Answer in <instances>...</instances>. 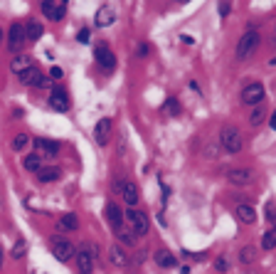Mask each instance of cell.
<instances>
[{"label": "cell", "instance_id": "cell-1", "mask_svg": "<svg viewBox=\"0 0 276 274\" xmlns=\"http://www.w3.org/2000/svg\"><path fill=\"white\" fill-rule=\"evenodd\" d=\"M94 259H96V247L92 242L79 247V252H76V269H79V274H94Z\"/></svg>", "mask_w": 276, "mask_h": 274}, {"label": "cell", "instance_id": "cell-2", "mask_svg": "<svg viewBox=\"0 0 276 274\" xmlns=\"http://www.w3.org/2000/svg\"><path fill=\"white\" fill-rule=\"evenodd\" d=\"M220 143L224 146V151H227V153H239V151H242V146H244L242 134L237 131L234 126H224V129H222V134H220Z\"/></svg>", "mask_w": 276, "mask_h": 274}, {"label": "cell", "instance_id": "cell-3", "mask_svg": "<svg viewBox=\"0 0 276 274\" xmlns=\"http://www.w3.org/2000/svg\"><path fill=\"white\" fill-rule=\"evenodd\" d=\"M257 45H259V35H257L254 30L244 32V35L239 37V42H237V59H247V57L257 50Z\"/></svg>", "mask_w": 276, "mask_h": 274}, {"label": "cell", "instance_id": "cell-4", "mask_svg": "<svg viewBox=\"0 0 276 274\" xmlns=\"http://www.w3.org/2000/svg\"><path fill=\"white\" fill-rule=\"evenodd\" d=\"M18 79H20V84H25V87H47V84H50V79H47V77L39 72L37 67L25 69V72L18 77Z\"/></svg>", "mask_w": 276, "mask_h": 274}, {"label": "cell", "instance_id": "cell-5", "mask_svg": "<svg viewBox=\"0 0 276 274\" xmlns=\"http://www.w3.org/2000/svg\"><path fill=\"white\" fill-rule=\"evenodd\" d=\"M27 42V35H25V27L20 22H13L10 25V37H8V50L13 55H18L22 50V45Z\"/></svg>", "mask_w": 276, "mask_h": 274}, {"label": "cell", "instance_id": "cell-6", "mask_svg": "<svg viewBox=\"0 0 276 274\" xmlns=\"http://www.w3.org/2000/svg\"><path fill=\"white\" fill-rule=\"evenodd\" d=\"M126 220L131 222L133 235H138V237H146V235H148V217H146V213H141V210H129V213H126Z\"/></svg>", "mask_w": 276, "mask_h": 274}, {"label": "cell", "instance_id": "cell-7", "mask_svg": "<svg viewBox=\"0 0 276 274\" xmlns=\"http://www.w3.org/2000/svg\"><path fill=\"white\" fill-rule=\"evenodd\" d=\"M261 99H264V87H261L259 82H254V84H249V87L242 89V101H244V104H249V106H259Z\"/></svg>", "mask_w": 276, "mask_h": 274}, {"label": "cell", "instance_id": "cell-8", "mask_svg": "<svg viewBox=\"0 0 276 274\" xmlns=\"http://www.w3.org/2000/svg\"><path fill=\"white\" fill-rule=\"evenodd\" d=\"M111 131H113V121H111V119L96 121V126H94V141H96L99 146H106L109 138H111Z\"/></svg>", "mask_w": 276, "mask_h": 274}, {"label": "cell", "instance_id": "cell-9", "mask_svg": "<svg viewBox=\"0 0 276 274\" xmlns=\"http://www.w3.org/2000/svg\"><path fill=\"white\" fill-rule=\"evenodd\" d=\"M52 254H55V259H59V262H69L72 254H76V250H74V245L67 242V240H55V242H52Z\"/></svg>", "mask_w": 276, "mask_h": 274}, {"label": "cell", "instance_id": "cell-10", "mask_svg": "<svg viewBox=\"0 0 276 274\" xmlns=\"http://www.w3.org/2000/svg\"><path fill=\"white\" fill-rule=\"evenodd\" d=\"M96 64H99L104 72H113L116 57H113V52H111L106 45H99V47H96Z\"/></svg>", "mask_w": 276, "mask_h": 274}, {"label": "cell", "instance_id": "cell-11", "mask_svg": "<svg viewBox=\"0 0 276 274\" xmlns=\"http://www.w3.org/2000/svg\"><path fill=\"white\" fill-rule=\"evenodd\" d=\"M35 146H37V156H42V158H55V156H59V143H57V141L37 138Z\"/></svg>", "mask_w": 276, "mask_h": 274}, {"label": "cell", "instance_id": "cell-12", "mask_svg": "<svg viewBox=\"0 0 276 274\" xmlns=\"http://www.w3.org/2000/svg\"><path fill=\"white\" fill-rule=\"evenodd\" d=\"M50 106L52 109H57V111H69V106H72V101H69V94L64 92V89H52L50 92Z\"/></svg>", "mask_w": 276, "mask_h": 274}, {"label": "cell", "instance_id": "cell-13", "mask_svg": "<svg viewBox=\"0 0 276 274\" xmlns=\"http://www.w3.org/2000/svg\"><path fill=\"white\" fill-rule=\"evenodd\" d=\"M64 13H67V3H52V0H45V3H42V15L55 20V22L62 20Z\"/></svg>", "mask_w": 276, "mask_h": 274}, {"label": "cell", "instance_id": "cell-14", "mask_svg": "<svg viewBox=\"0 0 276 274\" xmlns=\"http://www.w3.org/2000/svg\"><path fill=\"white\" fill-rule=\"evenodd\" d=\"M257 178V173L252 168H237V171H229V183L234 185H252Z\"/></svg>", "mask_w": 276, "mask_h": 274}, {"label": "cell", "instance_id": "cell-15", "mask_svg": "<svg viewBox=\"0 0 276 274\" xmlns=\"http://www.w3.org/2000/svg\"><path fill=\"white\" fill-rule=\"evenodd\" d=\"M104 213H106V220H109V225H111L116 232L121 230V225H124V210H121V208H118L116 203H109Z\"/></svg>", "mask_w": 276, "mask_h": 274}, {"label": "cell", "instance_id": "cell-16", "mask_svg": "<svg viewBox=\"0 0 276 274\" xmlns=\"http://www.w3.org/2000/svg\"><path fill=\"white\" fill-rule=\"evenodd\" d=\"M121 195H124V200H126V205H136L138 203V185L136 183H131V180H124L121 185Z\"/></svg>", "mask_w": 276, "mask_h": 274}, {"label": "cell", "instance_id": "cell-17", "mask_svg": "<svg viewBox=\"0 0 276 274\" xmlns=\"http://www.w3.org/2000/svg\"><path fill=\"white\" fill-rule=\"evenodd\" d=\"M113 20H116V13H113V8H111V5H104V8H99V10H96L94 22H96L99 27H109Z\"/></svg>", "mask_w": 276, "mask_h": 274}, {"label": "cell", "instance_id": "cell-18", "mask_svg": "<svg viewBox=\"0 0 276 274\" xmlns=\"http://www.w3.org/2000/svg\"><path fill=\"white\" fill-rule=\"evenodd\" d=\"M109 259H111V264H116V267H126V264H129V254L124 252V247H118V245H113V247L109 250Z\"/></svg>", "mask_w": 276, "mask_h": 274}, {"label": "cell", "instance_id": "cell-19", "mask_svg": "<svg viewBox=\"0 0 276 274\" xmlns=\"http://www.w3.org/2000/svg\"><path fill=\"white\" fill-rule=\"evenodd\" d=\"M153 259H155V264H158V267H163V269L175 267V257H173L168 250H158V252L153 254Z\"/></svg>", "mask_w": 276, "mask_h": 274}, {"label": "cell", "instance_id": "cell-20", "mask_svg": "<svg viewBox=\"0 0 276 274\" xmlns=\"http://www.w3.org/2000/svg\"><path fill=\"white\" fill-rule=\"evenodd\" d=\"M42 32H45V27L39 25L37 20H32V22H27V25H25V35H27V42H37L39 37H42Z\"/></svg>", "mask_w": 276, "mask_h": 274}, {"label": "cell", "instance_id": "cell-21", "mask_svg": "<svg viewBox=\"0 0 276 274\" xmlns=\"http://www.w3.org/2000/svg\"><path fill=\"white\" fill-rule=\"evenodd\" d=\"M237 217L244 225H252V222H257V210L252 205H237Z\"/></svg>", "mask_w": 276, "mask_h": 274}, {"label": "cell", "instance_id": "cell-22", "mask_svg": "<svg viewBox=\"0 0 276 274\" xmlns=\"http://www.w3.org/2000/svg\"><path fill=\"white\" fill-rule=\"evenodd\" d=\"M25 171H32V173H39L42 171V156H37V153H30L25 156Z\"/></svg>", "mask_w": 276, "mask_h": 274}, {"label": "cell", "instance_id": "cell-23", "mask_svg": "<svg viewBox=\"0 0 276 274\" xmlns=\"http://www.w3.org/2000/svg\"><path fill=\"white\" fill-rule=\"evenodd\" d=\"M59 176H62L59 168H42V171L37 173L39 183H55V180H59Z\"/></svg>", "mask_w": 276, "mask_h": 274}, {"label": "cell", "instance_id": "cell-24", "mask_svg": "<svg viewBox=\"0 0 276 274\" xmlns=\"http://www.w3.org/2000/svg\"><path fill=\"white\" fill-rule=\"evenodd\" d=\"M59 227H62V230L74 232V230H79V217H76L74 213H67V215H62V217H59Z\"/></svg>", "mask_w": 276, "mask_h": 274}, {"label": "cell", "instance_id": "cell-25", "mask_svg": "<svg viewBox=\"0 0 276 274\" xmlns=\"http://www.w3.org/2000/svg\"><path fill=\"white\" fill-rule=\"evenodd\" d=\"M10 69H13V72L20 77L25 69H30V57H15V59L10 62Z\"/></svg>", "mask_w": 276, "mask_h": 274}, {"label": "cell", "instance_id": "cell-26", "mask_svg": "<svg viewBox=\"0 0 276 274\" xmlns=\"http://www.w3.org/2000/svg\"><path fill=\"white\" fill-rule=\"evenodd\" d=\"M163 111L168 114V116H178L180 114V104H178V99H166V104H163Z\"/></svg>", "mask_w": 276, "mask_h": 274}, {"label": "cell", "instance_id": "cell-27", "mask_svg": "<svg viewBox=\"0 0 276 274\" xmlns=\"http://www.w3.org/2000/svg\"><path fill=\"white\" fill-rule=\"evenodd\" d=\"M254 259H257V250H254V247H244V250L239 252V262H242V264H252Z\"/></svg>", "mask_w": 276, "mask_h": 274}, {"label": "cell", "instance_id": "cell-28", "mask_svg": "<svg viewBox=\"0 0 276 274\" xmlns=\"http://www.w3.org/2000/svg\"><path fill=\"white\" fill-rule=\"evenodd\" d=\"M261 247L264 250H274L276 247V230H269L264 237H261Z\"/></svg>", "mask_w": 276, "mask_h": 274}, {"label": "cell", "instance_id": "cell-29", "mask_svg": "<svg viewBox=\"0 0 276 274\" xmlns=\"http://www.w3.org/2000/svg\"><path fill=\"white\" fill-rule=\"evenodd\" d=\"M264 116H266V111H264L261 106H257V109L252 111V116H249V124H252V126H259V124H264Z\"/></svg>", "mask_w": 276, "mask_h": 274}, {"label": "cell", "instance_id": "cell-30", "mask_svg": "<svg viewBox=\"0 0 276 274\" xmlns=\"http://www.w3.org/2000/svg\"><path fill=\"white\" fill-rule=\"evenodd\" d=\"M27 143H30V138H27V134H18V136L13 138V148H15V151H22V148H25Z\"/></svg>", "mask_w": 276, "mask_h": 274}, {"label": "cell", "instance_id": "cell-31", "mask_svg": "<svg viewBox=\"0 0 276 274\" xmlns=\"http://www.w3.org/2000/svg\"><path fill=\"white\" fill-rule=\"evenodd\" d=\"M25 250H27V242H25V240L15 242V247H13V257H15V259H20V257L25 254Z\"/></svg>", "mask_w": 276, "mask_h": 274}, {"label": "cell", "instance_id": "cell-32", "mask_svg": "<svg viewBox=\"0 0 276 274\" xmlns=\"http://www.w3.org/2000/svg\"><path fill=\"white\" fill-rule=\"evenodd\" d=\"M118 240H121L124 245H133V232H124V230H118Z\"/></svg>", "mask_w": 276, "mask_h": 274}, {"label": "cell", "instance_id": "cell-33", "mask_svg": "<svg viewBox=\"0 0 276 274\" xmlns=\"http://www.w3.org/2000/svg\"><path fill=\"white\" fill-rule=\"evenodd\" d=\"M136 55H138V57H148V55H150V45H148V42H141V45L136 47Z\"/></svg>", "mask_w": 276, "mask_h": 274}, {"label": "cell", "instance_id": "cell-34", "mask_svg": "<svg viewBox=\"0 0 276 274\" xmlns=\"http://www.w3.org/2000/svg\"><path fill=\"white\" fill-rule=\"evenodd\" d=\"M89 37H92V32H89V30L84 27L82 32H79V35H76V40H79V42H82V45H87V42H89Z\"/></svg>", "mask_w": 276, "mask_h": 274}, {"label": "cell", "instance_id": "cell-35", "mask_svg": "<svg viewBox=\"0 0 276 274\" xmlns=\"http://www.w3.org/2000/svg\"><path fill=\"white\" fill-rule=\"evenodd\" d=\"M229 13H232V3H220V15L227 18Z\"/></svg>", "mask_w": 276, "mask_h": 274}, {"label": "cell", "instance_id": "cell-36", "mask_svg": "<svg viewBox=\"0 0 276 274\" xmlns=\"http://www.w3.org/2000/svg\"><path fill=\"white\" fill-rule=\"evenodd\" d=\"M50 77H52V79H62V77H64L62 67H52V69H50Z\"/></svg>", "mask_w": 276, "mask_h": 274}, {"label": "cell", "instance_id": "cell-37", "mask_svg": "<svg viewBox=\"0 0 276 274\" xmlns=\"http://www.w3.org/2000/svg\"><path fill=\"white\" fill-rule=\"evenodd\" d=\"M215 267H217L220 272H224V269H227V259H224V257H222V259H217V264H215Z\"/></svg>", "mask_w": 276, "mask_h": 274}, {"label": "cell", "instance_id": "cell-38", "mask_svg": "<svg viewBox=\"0 0 276 274\" xmlns=\"http://www.w3.org/2000/svg\"><path fill=\"white\" fill-rule=\"evenodd\" d=\"M269 124H271V129H274V131H276V111H274V114H271V116H269Z\"/></svg>", "mask_w": 276, "mask_h": 274}, {"label": "cell", "instance_id": "cell-39", "mask_svg": "<svg viewBox=\"0 0 276 274\" xmlns=\"http://www.w3.org/2000/svg\"><path fill=\"white\" fill-rule=\"evenodd\" d=\"M269 220L274 222V230H276V215H269Z\"/></svg>", "mask_w": 276, "mask_h": 274}, {"label": "cell", "instance_id": "cell-40", "mask_svg": "<svg viewBox=\"0 0 276 274\" xmlns=\"http://www.w3.org/2000/svg\"><path fill=\"white\" fill-rule=\"evenodd\" d=\"M0 269H3V247H0Z\"/></svg>", "mask_w": 276, "mask_h": 274}, {"label": "cell", "instance_id": "cell-41", "mask_svg": "<svg viewBox=\"0 0 276 274\" xmlns=\"http://www.w3.org/2000/svg\"><path fill=\"white\" fill-rule=\"evenodd\" d=\"M0 42H3V27H0Z\"/></svg>", "mask_w": 276, "mask_h": 274}]
</instances>
